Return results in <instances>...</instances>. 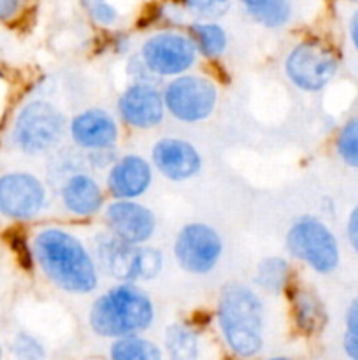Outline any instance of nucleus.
Masks as SVG:
<instances>
[{
	"label": "nucleus",
	"instance_id": "f257e3e1",
	"mask_svg": "<svg viewBox=\"0 0 358 360\" xmlns=\"http://www.w3.org/2000/svg\"><path fill=\"white\" fill-rule=\"evenodd\" d=\"M46 276L70 294H90L98 283L97 267L79 239L62 229L39 232L32 246Z\"/></svg>",
	"mask_w": 358,
	"mask_h": 360
},
{
	"label": "nucleus",
	"instance_id": "f03ea898",
	"mask_svg": "<svg viewBox=\"0 0 358 360\" xmlns=\"http://www.w3.org/2000/svg\"><path fill=\"white\" fill-rule=\"evenodd\" d=\"M218 323L234 354L253 357L263 347V304L244 285L232 283L221 290Z\"/></svg>",
	"mask_w": 358,
	"mask_h": 360
},
{
	"label": "nucleus",
	"instance_id": "7ed1b4c3",
	"mask_svg": "<svg viewBox=\"0 0 358 360\" xmlns=\"http://www.w3.org/2000/svg\"><path fill=\"white\" fill-rule=\"evenodd\" d=\"M154 309L147 295L132 285H119L98 297L90 311V326L102 338H121L147 329Z\"/></svg>",
	"mask_w": 358,
	"mask_h": 360
},
{
	"label": "nucleus",
	"instance_id": "20e7f679",
	"mask_svg": "<svg viewBox=\"0 0 358 360\" xmlns=\"http://www.w3.org/2000/svg\"><path fill=\"white\" fill-rule=\"evenodd\" d=\"M286 246L295 259L319 274H329L340 262L339 243L329 227L314 217L295 221L286 236Z\"/></svg>",
	"mask_w": 358,
	"mask_h": 360
},
{
	"label": "nucleus",
	"instance_id": "39448f33",
	"mask_svg": "<svg viewBox=\"0 0 358 360\" xmlns=\"http://www.w3.org/2000/svg\"><path fill=\"white\" fill-rule=\"evenodd\" d=\"M97 257L105 273L123 281L151 280L161 269V255L158 250L130 245L114 234L98 238Z\"/></svg>",
	"mask_w": 358,
	"mask_h": 360
},
{
	"label": "nucleus",
	"instance_id": "423d86ee",
	"mask_svg": "<svg viewBox=\"0 0 358 360\" xmlns=\"http://www.w3.org/2000/svg\"><path fill=\"white\" fill-rule=\"evenodd\" d=\"M65 132L62 112L46 101H34L25 105L14 122V143L25 153L37 155L51 150Z\"/></svg>",
	"mask_w": 358,
	"mask_h": 360
},
{
	"label": "nucleus",
	"instance_id": "0eeeda50",
	"mask_svg": "<svg viewBox=\"0 0 358 360\" xmlns=\"http://www.w3.org/2000/svg\"><path fill=\"white\" fill-rule=\"evenodd\" d=\"M216 98V86L202 76L175 77L164 94L165 108L183 123H197L209 118Z\"/></svg>",
	"mask_w": 358,
	"mask_h": 360
},
{
	"label": "nucleus",
	"instance_id": "6e6552de",
	"mask_svg": "<svg viewBox=\"0 0 358 360\" xmlns=\"http://www.w3.org/2000/svg\"><path fill=\"white\" fill-rule=\"evenodd\" d=\"M286 76L304 91H319L333 79L337 72V58L326 46L318 41H304L288 55Z\"/></svg>",
	"mask_w": 358,
	"mask_h": 360
},
{
	"label": "nucleus",
	"instance_id": "1a4fd4ad",
	"mask_svg": "<svg viewBox=\"0 0 358 360\" xmlns=\"http://www.w3.org/2000/svg\"><path fill=\"white\" fill-rule=\"evenodd\" d=\"M223 245L213 227L206 224H190L181 229L174 243V255L179 266L193 274H206L220 260Z\"/></svg>",
	"mask_w": 358,
	"mask_h": 360
},
{
	"label": "nucleus",
	"instance_id": "9d476101",
	"mask_svg": "<svg viewBox=\"0 0 358 360\" xmlns=\"http://www.w3.org/2000/svg\"><path fill=\"white\" fill-rule=\"evenodd\" d=\"M197 46L181 34H158L142 46V62L157 76H181L195 62Z\"/></svg>",
	"mask_w": 358,
	"mask_h": 360
},
{
	"label": "nucleus",
	"instance_id": "9b49d317",
	"mask_svg": "<svg viewBox=\"0 0 358 360\" xmlns=\"http://www.w3.org/2000/svg\"><path fill=\"white\" fill-rule=\"evenodd\" d=\"M46 202V190L35 176L9 172L0 176V214L13 220H28L39 214Z\"/></svg>",
	"mask_w": 358,
	"mask_h": 360
},
{
	"label": "nucleus",
	"instance_id": "f8f14e48",
	"mask_svg": "<svg viewBox=\"0 0 358 360\" xmlns=\"http://www.w3.org/2000/svg\"><path fill=\"white\" fill-rule=\"evenodd\" d=\"M123 122L135 129H153L164 120V95L150 83H135L118 101Z\"/></svg>",
	"mask_w": 358,
	"mask_h": 360
},
{
	"label": "nucleus",
	"instance_id": "ddd939ff",
	"mask_svg": "<svg viewBox=\"0 0 358 360\" xmlns=\"http://www.w3.org/2000/svg\"><path fill=\"white\" fill-rule=\"evenodd\" d=\"M105 218L112 234L130 245H142L154 232L153 213L132 199L112 202L105 211Z\"/></svg>",
	"mask_w": 358,
	"mask_h": 360
},
{
	"label": "nucleus",
	"instance_id": "4468645a",
	"mask_svg": "<svg viewBox=\"0 0 358 360\" xmlns=\"http://www.w3.org/2000/svg\"><path fill=\"white\" fill-rule=\"evenodd\" d=\"M153 162L171 181H185L200 171L202 158L190 143L181 139H161L153 148Z\"/></svg>",
	"mask_w": 358,
	"mask_h": 360
},
{
	"label": "nucleus",
	"instance_id": "2eb2a0df",
	"mask_svg": "<svg viewBox=\"0 0 358 360\" xmlns=\"http://www.w3.org/2000/svg\"><path fill=\"white\" fill-rule=\"evenodd\" d=\"M70 136L79 148L104 151L114 146L118 139V127L111 115L102 109H86L72 120Z\"/></svg>",
	"mask_w": 358,
	"mask_h": 360
},
{
	"label": "nucleus",
	"instance_id": "dca6fc26",
	"mask_svg": "<svg viewBox=\"0 0 358 360\" xmlns=\"http://www.w3.org/2000/svg\"><path fill=\"white\" fill-rule=\"evenodd\" d=\"M151 178V167L142 157L126 155L109 171V192L116 199H135L150 188Z\"/></svg>",
	"mask_w": 358,
	"mask_h": 360
},
{
	"label": "nucleus",
	"instance_id": "f3484780",
	"mask_svg": "<svg viewBox=\"0 0 358 360\" xmlns=\"http://www.w3.org/2000/svg\"><path fill=\"white\" fill-rule=\"evenodd\" d=\"M62 199L67 210L77 217L95 214L104 204L100 186L86 174H76L67 179L62 188Z\"/></svg>",
	"mask_w": 358,
	"mask_h": 360
},
{
	"label": "nucleus",
	"instance_id": "a211bd4d",
	"mask_svg": "<svg viewBox=\"0 0 358 360\" xmlns=\"http://www.w3.org/2000/svg\"><path fill=\"white\" fill-rule=\"evenodd\" d=\"M239 2L244 4L246 11L256 21L270 28L283 27L291 16L290 0H239Z\"/></svg>",
	"mask_w": 358,
	"mask_h": 360
},
{
	"label": "nucleus",
	"instance_id": "6ab92c4d",
	"mask_svg": "<svg viewBox=\"0 0 358 360\" xmlns=\"http://www.w3.org/2000/svg\"><path fill=\"white\" fill-rule=\"evenodd\" d=\"M111 357L114 360H160L161 352L151 341L128 334L116 338V343L111 348Z\"/></svg>",
	"mask_w": 358,
	"mask_h": 360
},
{
	"label": "nucleus",
	"instance_id": "aec40b11",
	"mask_svg": "<svg viewBox=\"0 0 358 360\" xmlns=\"http://www.w3.org/2000/svg\"><path fill=\"white\" fill-rule=\"evenodd\" d=\"M295 304V319H297L298 327L304 333H312V330L319 329L325 320V313H323L321 302L309 294L307 290H300L293 295Z\"/></svg>",
	"mask_w": 358,
	"mask_h": 360
},
{
	"label": "nucleus",
	"instance_id": "412c9836",
	"mask_svg": "<svg viewBox=\"0 0 358 360\" xmlns=\"http://www.w3.org/2000/svg\"><path fill=\"white\" fill-rule=\"evenodd\" d=\"M165 347L168 355L175 360H192L199 354L197 334L186 326H172L165 336Z\"/></svg>",
	"mask_w": 358,
	"mask_h": 360
},
{
	"label": "nucleus",
	"instance_id": "4be33fe9",
	"mask_svg": "<svg viewBox=\"0 0 358 360\" xmlns=\"http://www.w3.org/2000/svg\"><path fill=\"white\" fill-rule=\"evenodd\" d=\"M192 37L197 49L206 56H218L227 48V34L216 23L192 25Z\"/></svg>",
	"mask_w": 358,
	"mask_h": 360
},
{
	"label": "nucleus",
	"instance_id": "5701e85b",
	"mask_svg": "<svg viewBox=\"0 0 358 360\" xmlns=\"http://www.w3.org/2000/svg\"><path fill=\"white\" fill-rule=\"evenodd\" d=\"M288 273H290V267H288L286 260L267 259L260 264L256 281L265 290L279 292L284 287V283H286Z\"/></svg>",
	"mask_w": 358,
	"mask_h": 360
},
{
	"label": "nucleus",
	"instance_id": "b1692460",
	"mask_svg": "<svg viewBox=\"0 0 358 360\" xmlns=\"http://www.w3.org/2000/svg\"><path fill=\"white\" fill-rule=\"evenodd\" d=\"M337 155L350 167L358 169V116L351 118L337 136Z\"/></svg>",
	"mask_w": 358,
	"mask_h": 360
},
{
	"label": "nucleus",
	"instance_id": "393cba45",
	"mask_svg": "<svg viewBox=\"0 0 358 360\" xmlns=\"http://www.w3.org/2000/svg\"><path fill=\"white\" fill-rule=\"evenodd\" d=\"M186 6L204 18H220L230 7V0H186Z\"/></svg>",
	"mask_w": 358,
	"mask_h": 360
},
{
	"label": "nucleus",
	"instance_id": "a878e982",
	"mask_svg": "<svg viewBox=\"0 0 358 360\" xmlns=\"http://www.w3.org/2000/svg\"><path fill=\"white\" fill-rule=\"evenodd\" d=\"M13 352L16 357L20 359H41L44 357V352H42L41 343H39L35 338L28 336V334L21 333L14 338L13 343Z\"/></svg>",
	"mask_w": 358,
	"mask_h": 360
},
{
	"label": "nucleus",
	"instance_id": "bb28decb",
	"mask_svg": "<svg viewBox=\"0 0 358 360\" xmlns=\"http://www.w3.org/2000/svg\"><path fill=\"white\" fill-rule=\"evenodd\" d=\"M84 7L88 9V13L91 14L97 23L100 25H111L114 23V20L118 18L114 7L107 2V0H83Z\"/></svg>",
	"mask_w": 358,
	"mask_h": 360
},
{
	"label": "nucleus",
	"instance_id": "cd10ccee",
	"mask_svg": "<svg viewBox=\"0 0 358 360\" xmlns=\"http://www.w3.org/2000/svg\"><path fill=\"white\" fill-rule=\"evenodd\" d=\"M346 234H347V241H350V246L358 255V206L353 207V211L350 213V218H347Z\"/></svg>",
	"mask_w": 358,
	"mask_h": 360
},
{
	"label": "nucleus",
	"instance_id": "c85d7f7f",
	"mask_svg": "<svg viewBox=\"0 0 358 360\" xmlns=\"http://www.w3.org/2000/svg\"><path fill=\"white\" fill-rule=\"evenodd\" d=\"M21 0H0V21H7L16 16Z\"/></svg>",
	"mask_w": 358,
	"mask_h": 360
},
{
	"label": "nucleus",
	"instance_id": "c756f323",
	"mask_svg": "<svg viewBox=\"0 0 358 360\" xmlns=\"http://www.w3.org/2000/svg\"><path fill=\"white\" fill-rule=\"evenodd\" d=\"M346 329L347 333L358 334V297L351 302L346 311Z\"/></svg>",
	"mask_w": 358,
	"mask_h": 360
},
{
	"label": "nucleus",
	"instance_id": "7c9ffc66",
	"mask_svg": "<svg viewBox=\"0 0 358 360\" xmlns=\"http://www.w3.org/2000/svg\"><path fill=\"white\" fill-rule=\"evenodd\" d=\"M344 352L347 354V357L358 360V334L346 333V336H344Z\"/></svg>",
	"mask_w": 358,
	"mask_h": 360
},
{
	"label": "nucleus",
	"instance_id": "2f4dec72",
	"mask_svg": "<svg viewBox=\"0 0 358 360\" xmlns=\"http://www.w3.org/2000/svg\"><path fill=\"white\" fill-rule=\"evenodd\" d=\"M350 39H351V44H353V48L357 49V53H358V11L353 14V16H351Z\"/></svg>",
	"mask_w": 358,
	"mask_h": 360
},
{
	"label": "nucleus",
	"instance_id": "473e14b6",
	"mask_svg": "<svg viewBox=\"0 0 358 360\" xmlns=\"http://www.w3.org/2000/svg\"><path fill=\"white\" fill-rule=\"evenodd\" d=\"M0 357H2V347H0Z\"/></svg>",
	"mask_w": 358,
	"mask_h": 360
},
{
	"label": "nucleus",
	"instance_id": "72a5a7b5",
	"mask_svg": "<svg viewBox=\"0 0 358 360\" xmlns=\"http://www.w3.org/2000/svg\"><path fill=\"white\" fill-rule=\"evenodd\" d=\"M351 2H358V0H351Z\"/></svg>",
	"mask_w": 358,
	"mask_h": 360
},
{
	"label": "nucleus",
	"instance_id": "f704fd0d",
	"mask_svg": "<svg viewBox=\"0 0 358 360\" xmlns=\"http://www.w3.org/2000/svg\"><path fill=\"white\" fill-rule=\"evenodd\" d=\"M181 2H185V4H186V0H181Z\"/></svg>",
	"mask_w": 358,
	"mask_h": 360
}]
</instances>
